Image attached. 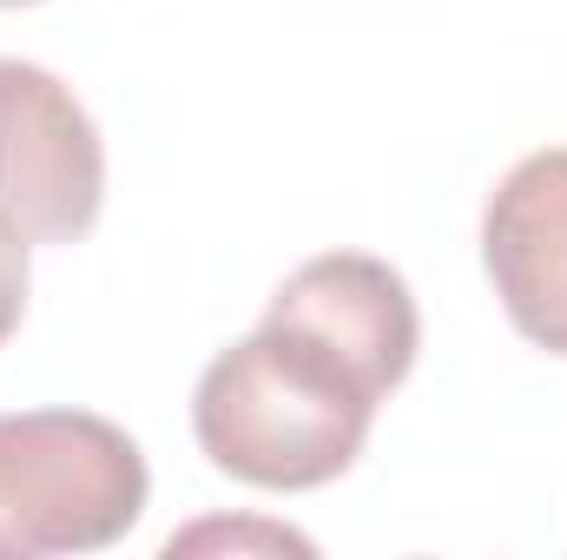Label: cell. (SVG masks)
<instances>
[{
	"label": "cell",
	"mask_w": 567,
	"mask_h": 560,
	"mask_svg": "<svg viewBox=\"0 0 567 560\" xmlns=\"http://www.w3.org/2000/svg\"><path fill=\"white\" fill-rule=\"evenodd\" d=\"M0 7H40V0H0Z\"/></svg>",
	"instance_id": "obj_7"
},
{
	"label": "cell",
	"mask_w": 567,
	"mask_h": 560,
	"mask_svg": "<svg viewBox=\"0 0 567 560\" xmlns=\"http://www.w3.org/2000/svg\"><path fill=\"white\" fill-rule=\"evenodd\" d=\"M482 265L508 323L535 350L567 356V145L502 172L482 211Z\"/></svg>",
	"instance_id": "obj_4"
},
{
	"label": "cell",
	"mask_w": 567,
	"mask_h": 560,
	"mask_svg": "<svg viewBox=\"0 0 567 560\" xmlns=\"http://www.w3.org/2000/svg\"><path fill=\"white\" fill-rule=\"evenodd\" d=\"M390 383L337 350L323 330L265 310L251 336L218 350L192 390V435L205 462L245 488L303 495L357 468Z\"/></svg>",
	"instance_id": "obj_1"
},
{
	"label": "cell",
	"mask_w": 567,
	"mask_h": 560,
	"mask_svg": "<svg viewBox=\"0 0 567 560\" xmlns=\"http://www.w3.org/2000/svg\"><path fill=\"white\" fill-rule=\"evenodd\" d=\"M152 468L120 422L93 409L0 416V560L106 554L145 515Z\"/></svg>",
	"instance_id": "obj_2"
},
{
	"label": "cell",
	"mask_w": 567,
	"mask_h": 560,
	"mask_svg": "<svg viewBox=\"0 0 567 560\" xmlns=\"http://www.w3.org/2000/svg\"><path fill=\"white\" fill-rule=\"evenodd\" d=\"M106 205V139L73 86L0 60V225L27 245H80Z\"/></svg>",
	"instance_id": "obj_3"
},
{
	"label": "cell",
	"mask_w": 567,
	"mask_h": 560,
	"mask_svg": "<svg viewBox=\"0 0 567 560\" xmlns=\"http://www.w3.org/2000/svg\"><path fill=\"white\" fill-rule=\"evenodd\" d=\"M205 548H271V554H310V541L303 535H290V528H231V521H205V528H192V535H172L165 541V554H205Z\"/></svg>",
	"instance_id": "obj_5"
},
{
	"label": "cell",
	"mask_w": 567,
	"mask_h": 560,
	"mask_svg": "<svg viewBox=\"0 0 567 560\" xmlns=\"http://www.w3.org/2000/svg\"><path fill=\"white\" fill-rule=\"evenodd\" d=\"M27 317V238L0 225V350Z\"/></svg>",
	"instance_id": "obj_6"
}]
</instances>
